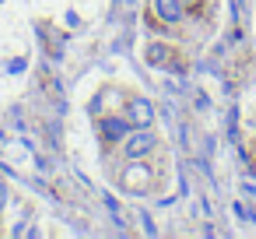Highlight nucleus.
Returning <instances> with one entry per match:
<instances>
[{
    "mask_svg": "<svg viewBox=\"0 0 256 239\" xmlns=\"http://www.w3.org/2000/svg\"><path fill=\"white\" fill-rule=\"evenodd\" d=\"M126 120H130L134 127H151V123H154V106L137 95V99H130V106H126Z\"/></svg>",
    "mask_w": 256,
    "mask_h": 239,
    "instance_id": "nucleus-3",
    "label": "nucleus"
},
{
    "mask_svg": "<svg viewBox=\"0 0 256 239\" xmlns=\"http://www.w3.org/2000/svg\"><path fill=\"white\" fill-rule=\"evenodd\" d=\"M130 130H134V123H130L126 116H102V120H98V134H102V141H106V144L123 141Z\"/></svg>",
    "mask_w": 256,
    "mask_h": 239,
    "instance_id": "nucleus-2",
    "label": "nucleus"
},
{
    "mask_svg": "<svg viewBox=\"0 0 256 239\" xmlns=\"http://www.w3.org/2000/svg\"><path fill=\"white\" fill-rule=\"evenodd\" d=\"M168 53H172L168 46L154 43V46L148 50V64H154V67H172V57H168Z\"/></svg>",
    "mask_w": 256,
    "mask_h": 239,
    "instance_id": "nucleus-5",
    "label": "nucleus"
},
{
    "mask_svg": "<svg viewBox=\"0 0 256 239\" xmlns=\"http://www.w3.org/2000/svg\"><path fill=\"white\" fill-rule=\"evenodd\" d=\"M154 15L165 25H179L186 18V4H182V0H154Z\"/></svg>",
    "mask_w": 256,
    "mask_h": 239,
    "instance_id": "nucleus-4",
    "label": "nucleus"
},
{
    "mask_svg": "<svg viewBox=\"0 0 256 239\" xmlns=\"http://www.w3.org/2000/svg\"><path fill=\"white\" fill-rule=\"evenodd\" d=\"M4 204H8V186L0 183V211H4Z\"/></svg>",
    "mask_w": 256,
    "mask_h": 239,
    "instance_id": "nucleus-6",
    "label": "nucleus"
},
{
    "mask_svg": "<svg viewBox=\"0 0 256 239\" xmlns=\"http://www.w3.org/2000/svg\"><path fill=\"white\" fill-rule=\"evenodd\" d=\"M182 4H186V8H190V4H200V0H182Z\"/></svg>",
    "mask_w": 256,
    "mask_h": 239,
    "instance_id": "nucleus-7",
    "label": "nucleus"
},
{
    "mask_svg": "<svg viewBox=\"0 0 256 239\" xmlns=\"http://www.w3.org/2000/svg\"><path fill=\"white\" fill-rule=\"evenodd\" d=\"M154 148H158V134H154L151 127H134V130L123 137V151H126V158H148Z\"/></svg>",
    "mask_w": 256,
    "mask_h": 239,
    "instance_id": "nucleus-1",
    "label": "nucleus"
}]
</instances>
